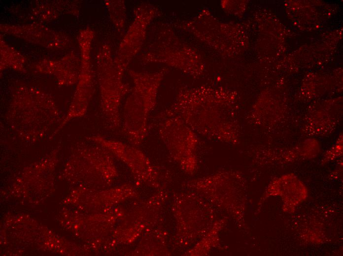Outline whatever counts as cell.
<instances>
[{"mask_svg": "<svg viewBox=\"0 0 343 256\" xmlns=\"http://www.w3.org/2000/svg\"><path fill=\"white\" fill-rule=\"evenodd\" d=\"M230 93L209 88H181L173 104L156 117L179 118L197 134L212 140L235 143L239 128Z\"/></svg>", "mask_w": 343, "mask_h": 256, "instance_id": "cell-1", "label": "cell"}, {"mask_svg": "<svg viewBox=\"0 0 343 256\" xmlns=\"http://www.w3.org/2000/svg\"><path fill=\"white\" fill-rule=\"evenodd\" d=\"M20 89L13 99L6 121L21 139L37 141L61 121L59 113L46 94L33 89Z\"/></svg>", "mask_w": 343, "mask_h": 256, "instance_id": "cell-2", "label": "cell"}, {"mask_svg": "<svg viewBox=\"0 0 343 256\" xmlns=\"http://www.w3.org/2000/svg\"><path fill=\"white\" fill-rule=\"evenodd\" d=\"M164 69L156 72L128 70L133 86L125 103L122 114V132L134 145H139L149 128L148 118L154 110Z\"/></svg>", "mask_w": 343, "mask_h": 256, "instance_id": "cell-3", "label": "cell"}, {"mask_svg": "<svg viewBox=\"0 0 343 256\" xmlns=\"http://www.w3.org/2000/svg\"><path fill=\"white\" fill-rule=\"evenodd\" d=\"M98 59L102 111L107 127L114 130L121 124L120 107L122 100L131 88L123 81L124 73L115 65L109 46L103 47Z\"/></svg>", "mask_w": 343, "mask_h": 256, "instance_id": "cell-4", "label": "cell"}, {"mask_svg": "<svg viewBox=\"0 0 343 256\" xmlns=\"http://www.w3.org/2000/svg\"><path fill=\"white\" fill-rule=\"evenodd\" d=\"M158 133L171 155L188 173L197 167L198 134L179 118L171 116L157 120Z\"/></svg>", "mask_w": 343, "mask_h": 256, "instance_id": "cell-5", "label": "cell"}, {"mask_svg": "<svg viewBox=\"0 0 343 256\" xmlns=\"http://www.w3.org/2000/svg\"><path fill=\"white\" fill-rule=\"evenodd\" d=\"M157 14L152 4L143 2L134 10V20L119 45L114 63L119 70L124 73L132 60L140 51L146 38L147 28Z\"/></svg>", "mask_w": 343, "mask_h": 256, "instance_id": "cell-6", "label": "cell"}, {"mask_svg": "<svg viewBox=\"0 0 343 256\" xmlns=\"http://www.w3.org/2000/svg\"><path fill=\"white\" fill-rule=\"evenodd\" d=\"M88 139L110 150L123 160L139 179L151 181L156 178L157 173L149 160L137 149L101 135H93Z\"/></svg>", "mask_w": 343, "mask_h": 256, "instance_id": "cell-7", "label": "cell"}, {"mask_svg": "<svg viewBox=\"0 0 343 256\" xmlns=\"http://www.w3.org/2000/svg\"><path fill=\"white\" fill-rule=\"evenodd\" d=\"M90 51H82V65L78 78L74 96L66 117L51 135L54 136L71 119L82 117L86 112L94 90V79L90 61Z\"/></svg>", "mask_w": 343, "mask_h": 256, "instance_id": "cell-8", "label": "cell"}, {"mask_svg": "<svg viewBox=\"0 0 343 256\" xmlns=\"http://www.w3.org/2000/svg\"><path fill=\"white\" fill-rule=\"evenodd\" d=\"M107 6L111 19L118 30H122L126 24V5L124 0H109Z\"/></svg>", "mask_w": 343, "mask_h": 256, "instance_id": "cell-9", "label": "cell"}]
</instances>
